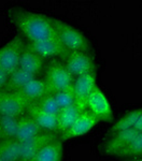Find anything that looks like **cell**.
Here are the masks:
<instances>
[{"label": "cell", "instance_id": "1", "mask_svg": "<svg viewBox=\"0 0 142 161\" xmlns=\"http://www.w3.org/2000/svg\"><path fill=\"white\" fill-rule=\"evenodd\" d=\"M7 16L26 42L58 39L53 19L48 15L14 7L8 10Z\"/></svg>", "mask_w": 142, "mask_h": 161}, {"label": "cell", "instance_id": "20", "mask_svg": "<svg viewBox=\"0 0 142 161\" xmlns=\"http://www.w3.org/2000/svg\"><path fill=\"white\" fill-rule=\"evenodd\" d=\"M141 108H136V110L129 111L126 114H124L121 118H118L117 120L113 124V126L111 127L110 134L135 128L136 123H137V120H138V117L141 113Z\"/></svg>", "mask_w": 142, "mask_h": 161}, {"label": "cell", "instance_id": "3", "mask_svg": "<svg viewBox=\"0 0 142 161\" xmlns=\"http://www.w3.org/2000/svg\"><path fill=\"white\" fill-rule=\"evenodd\" d=\"M44 80L50 92L55 93L73 86L74 77L68 71L65 64L58 60H51L46 67Z\"/></svg>", "mask_w": 142, "mask_h": 161}, {"label": "cell", "instance_id": "11", "mask_svg": "<svg viewBox=\"0 0 142 161\" xmlns=\"http://www.w3.org/2000/svg\"><path fill=\"white\" fill-rule=\"evenodd\" d=\"M26 44L43 59L56 58V57L65 59L69 54V51L65 47L58 39L39 41V42H26Z\"/></svg>", "mask_w": 142, "mask_h": 161}, {"label": "cell", "instance_id": "24", "mask_svg": "<svg viewBox=\"0 0 142 161\" xmlns=\"http://www.w3.org/2000/svg\"><path fill=\"white\" fill-rule=\"evenodd\" d=\"M53 96H54V98H55L57 104L59 105V108H60V110L76 104L73 86H71L70 88H67V89L60 90V92H58L53 93Z\"/></svg>", "mask_w": 142, "mask_h": 161}, {"label": "cell", "instance_id": "12", "mask_svg": "<svg viewBox=\"0 0 142 161\" xmlns=\"http://www.w3.org/2000/svg\"><path fill=\"white\" fill-rule=\"evenodd\" d=\"M98 123H99L98 118L95 117L89 111L82 112L79 115V117L76 119L73 125L70 127V129L65 132L64 134L59 136V139H60V141L65 142L68 140L82 136L92 130Z\"/></svg>", "mask_w": 142, "mask_h": 161}, {"label": "cell", "instance_id": "7", "mask_svg": "<svg viewBox=\"0 0 142 161\" xmlns=\"http://www.w3.org/2000/svg\"><path fill=\"white\" fill-rule=\"evenodd\" d=\"M96 86L97 84L95 72L81 75L74 80L73 92L74 98H76V105L81 113L87 111V102H88L90 95L94 92Z\"/></svg>", "mask_w": 142, "mask_h": 161}, {"label": "cell", "instance_id": "4", "mask_svg": "<svg viewBox=\"0 0 142 161\" xmlns=\"http://www.w3.org/2000/svg\"><path fill=\"white\" fill-rule=\"evenodd\" d=\"M25 43V39L20 35H16L0 47V70L10 74L19 68Z\"/></svg>", "mask_w": 142, "mask_h": 161}, {"label": "cell", "instance_id": "17", "mask_svg": "<svg viewBox=\"0 0 142 161\" xmlns=\"http://www.w3.org/2000/svg\"><path fill=\"white\" fill-rule=\"evenodd\" d=\"M60 139L54 140L53 142L45 145L37 155L29 161H61L64 157V144Z\"/></svg>", "mask_w": 142, "mask_h": 161}, {"label": "cell", "instance_id": "10", "mask_svg": "<svg viewBox=\"0 0 142 161\" xmlns=\"http://www.w3.org/2000/svg\"><path fill=\"white\" fill-rule=\"evenodd\" d=\"M139 131L136 130L135 128H133L129 129V130L110 134V137L108 139V141L102 145V153L107 156H116V157H118V155L133 142V140L135 139Z\"/></svg>", "mask_w": 142, "mask_h": 161}, {"label": "cell", "instance_id": "13", "mask_svg": "<svg viewBox=\"0 0 142 161\" xmlns=\"http://www.w3.org/2000/svg\"><path fill=\"white\" fill-rule=\"evenodd\" d=\"M26 114H28L40 126V128L43 131L57 133V116L52 115L48 112L43 111L38 104H29Z\"/></svg>", "mask_w": 142, "mask_h": 161}, {"label": "cell", "instance_id": "27", "mask_svg": "<svg viewBox=\"0 0 142 161\" xmlns=\"http://www.w3.org/2000/svg\"><path fill=\"white\" fill-rule=\"evenodd\" d=\"M135 129L138 130L139 132H142V108H141V113L138 117V120L136 123V126H135Z\"/></svg>", "mask_w": 142, "mask_h": 161}, {"label": "cell", "instance_id": "2", "mask_svg": "<svg viewBox=\"0 0 142 161\" xmlns=\"http://www.w3.org/2000/svg\"><path fill=\"white\" fill-rule=\"evenodd\" d=\"M53 24L55 26L57 37L63 45L69 52H84V53H89L92 51L89 40L85 37V35L82 31L77 30V28L72 27L68 23L64 22L61 19H54Z\"/></svg>", "mask_w": 142, "mask_h": 161}, {"label": "cell", "instance_id": "25", "mask_svg": "<svg viewBox=\"0 0 142 161\" xmlns=\"http://www.w3.org/2000/svg\"><path fill=\"white\" fill-rule=\"evenodd\" d=\"M42 108L43 111L48 112V113L52 114V115L58 116L59 112H60V108L56 102L55 98H54L53 93H48L45 97H43L42 99L39 101L38 103H36Z\"/></svg>", "mask_w": 142, "mask_h": 161}, {"label": "cell", "instance_id": "6", "mask_svg": "<svg viewBox=\"0 0 142 161\" xmlns=\"http://www.w3.org/2000/svg\"><path fill=\"white\" fill-rule=\"evenodd\" d=\"M65 66L72 76L79 77L81 75L95 72L96 64L93 56L84 52H69L65 58Z\"/></svg>", "mask_w": 142, "mask_h": 161}, {"label": "cell", "instance_id": "29", "mask_svg": "<svg viewBox=\"0 0 142 161\" xmlns=\"http://www.w3.org/2000/svg\"><path fill=\"white\" fill-rule=\"evenodd\" d=\"M0 161H3V160H0Z\"/></svg>", "mask_w": 142, "mask_h": 161}, {"label": "cell", "instance_id": "16", "mask_svg": "<svg viewBox=\"0 0 142 161\" xmlns=\"http://www.w3.org/2000/svg\"><path fill=\"white\" fill-rule=\"evenodd\" d=\"M19 67L26 70V71L30 72V73L37 75L44 67V59L37 55L25 43V46L22 51V54H20Z\"/></svg>", "mask_w": 142, "mask_h": 161}, {"label": "cell", "instance_id": "21", "mask_svg": "<svg viewBox=\"0 0 142 161\" xmlns=\"http://www.w3.org/2000/svg\"><path fill=\"white\" fill-rule=\"evenodd\" d=\"M20 142L15 139L0 142V160L20 161Z\"/></svg>", "mask_w": 142, "mask_h": 161}, {"label": "cell", "instance_id": "14", "mask_svg": "<svg viewBox=\"0 0 142 161\" xmlns=\"http://www.w3.org/2000/svg\"><path fill=\"white\" fill-rule=\"evenodd\" d=\"M17 92H20V95L22 96L29 104H36V103H38L43 97H45L46 95L51 93L45 80L37 79V77L33 79L32 80H30L25 87H23L22 89Z\"/></svg>", "mask_w": 142, "mask_h": 161}, {"label": "cell", "instance_id": "18", "mask_svg": "<svg viewBox=\"0 0 142 161\" xmlns=\"http://www.w3.org/2000/svg\"><path fill=\"white\" fill-rule=\"evenodd\" d=\"M33 79H36L35 74L30 73V72L19 67V68L15 69L14 71L9 74V79H8V83L4 90L17 92Z\"/></svg>", "mask_w": 142, "mask_h": 161}, {"label": "cell", "instance_id": "9", "mask_svg": "<svg viewBox=\"0 0 142 161\" xmlns=\"http://www.w3.org/2000/svg\"><path fill=\"white\" fill-rule=\"evenodd\" d=\"M59 136L55 132L43 131L37 134L27 141L20 142V161H29L31 160L39 150H41L45 145L57 140Z\"/></svg>", "mask_w": 142, "mask_h": 161}, {"label": "cell", "instance_id": "19", "mask_svg": "<svg viewBox=\"0 0 142 161\" xmlns=\"http://www.w3.org/2000/svg\"><path fill=\"white\" fill-rule=\"evenodd\" d=\"M80 114H81V112H80V110L77 108V106L76 104L60 110L57 116V118H58L57 134L58 136H61V134H64L65 132L70 129V127L73 125L76 119L79 117Z\"/></svg>", "mask_w": 142, "mask_h": 161}, {"label": "cell", "instance_id": "22", "mask_svg": "<svg viewBox=\"0 0 142 161\" xmlns=\"http://www.w3.org/2000/svg\"><path fill=\"white\" fill-rule=\"evenodd\" d=\"M19 118L0 115V142L15 139Z\"/></svg>", "mask_w": 142, "mask_h": 161}, {"label": "cell", "instance_id": "26", "mask_svg": "<svg viewBox=\"0 0 142 161\" xmlns=\"http://www.w3.org/2000/svg\"><path fill=\"white\" fill-rule=\"evenodd\" d=\"M8 79H9V74L7 72L2 71V70H0V92L6 89Z\"/></svg>", "mask_w": 142, "mask_h": 161}, {"label": "cell", "instance_id": "23", "mask_svg": "<svg viewBox=\"0 0 142 161\" xmlns=\"http://www.w3.org/2000/svg\"><path fill=\"white\" fill-rule=\"evenodd\" d=\"M142 156V132H139L133 142L118 155L124 158H138Z\"/></svg>", "mask_w": 142, "mask_h": 161}, {"label": "cell", "instance_id": "28", "mask_svg": "<svg viewBox=\"0 0 142 161\" xmlns=\"http://www.w3.org/2000/svg\"><path fill=\"white\" fill-rule=\"evenodd\" d=\"M126 161H142V158L141 157H138V158H130V159L126 160Z\"/></svg>", "mask_w": 142, "mask_h": 161}, {"label": "cell", "instance_id": "5", "mask_svg": "<svg viewBox=\"0 0 142 161\" xmlns=\"http://www.w3.org/2000/svg\"><path fill=\"white\" fill-rule=\"evenodd\" d=\"M29 103L20 92L3 90L0 92V115L19 118L26 114Z\"/></svg>", "mask_w": 142, "mask_h": 161}, {"label": "cell", "instance_id": "8", "mask_svg": "<svg viewBox=\"0 0 142 161\" xmlns=\"http://www.w3.org/2000/svg\"><path fill=\"white\" fill-rule=\"evenodd\" d=\"M98 118L99 121L111 123L113 121V112L110 105V102L103 92L99 87L96 86L94 92L90 95L88 102H87V111Z\"/></svg>", "mask_w": 142, "mask_h": 161}, {"label": "cell", "instance_id": "15", "mask_svg": "<svg viewBox=\"0 0 142 161\" xmlns=\"http://www.w3.org/2000/svg\"><path fill=\"white\" fill-rule=\"evenodd\" d=\"M41 132H43V130L40 128V126L28 114H24L19 117L15 140H17L19 142H24Z\"/></svg>", "mask_w": 142, "mask_h": 161}]
</instances>
